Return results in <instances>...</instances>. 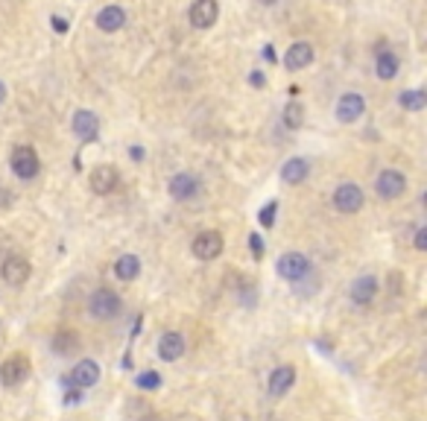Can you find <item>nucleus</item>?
Segmentation results:
<instances>
[{"instance_id": "1", "label": "nucleus", "mask_w": 427, "mask_h": 421, "mask_svg": "<svg viewBox=\"0 0 427 421\" xmlns=\"http://www.w3.org/2000/svg\"><path fill=\"white\" fill-rule=\"evenodd\" d=\"M121 295H117L111 287H100V290H94L91 292V299H88V313L94 316V319H100V322H106V319H114L117 313H121Z\"/></svg>"}, {"instance_id": "2", "label": "nucleus", "mask_w": 427, "mask_h": 421, "mask_svg": "<svg viewBox=\"0 0 427 421\" xmlns=\"http://www.w3.org/2000/svg\"><path fill=\"white\" fill-rule=\"evenodd\" d=\"M12 173L18 179H23V182H30V179H35L38 176V170H41V158H38V153L33 150L30 143H21V146H15L12 150Z\"/></svg>"}, {"instance_id": "3", "label": "nucleus", "mask_w": 427, "mask_h": 421, "mask_svg": "<svg viewBox=\"0 0 427 421\" xmlns=\"http://www.w3.org/2000/svg\"><path fill=\"white\" fill-rule=\"evenodd\" d=\"M278 275L284 278V281H293V284H299L301 278H307L311 275V261H307L301 252H284L281 258H278Z\"/></svg>"}, {"instance_id": "4", "label": "nucleus", "mask_w": 427, "mask_h": 421, "mask_svg": "<svg viewBox=\"0 0 427 421\" xmlns=\"http://www.w3.org/2000/svg\"><path fill=\"white\" fill-rule=\"evenodd\" d=\"M375 190H377L381 199L392 202V199H398V196H404L407 176H404V173H398V170H381V173H377V179H375Z\"/></svg>"}, {"instance_id": "5", "label": "nucleus", "mask_w": 427, "mask_h": 421, "mask_svg": "<svg viewBox=\"0 0 427 421\" xmlns=\"http://www.w3.org/2000/svg\"><path fill=\"white\" fill-rule=\"evenodd\" d=\"M223 246H226L223 234L214 231V229H208V231H199V234L194 237L191 252H194V258H199V261H214V258L223 255Z\"/></svg>"}, {"instance_id": "6", "label": "nucleus", "mask_w": 427, "mask_h": 421, "mask_svg": "<svg viewBox=\"0 0 427 421\" xmlns=\"http://www.w3.org/2000/svg\"><path fill=\"white\" fill-rule=\"evenodd\" d=\"M366 202V196H363V187L360 185H354V182H345L334 190V208L340 214H357Z\"/></svg>"}, {"instance_id": "7", "label": "nucleus", "mask_w": 427, "mask_h": 421, "mask_svg": "<svg viewBox=\"0 0 427 421\" xmlns=\"http://www.w3.org/2000/svg\"><path fill=\"white\" fill-rule=\"evenodd\" d=\"M33 275V266L27 258H21V255H9L4 263H0V278H4L6 284L12 287H21L23 281H30Z\"/></svg>"}, {"instance_id": "8", "label": "nucleus", "mask_w": 427, "mask_h": 421, "mask_svg": "<svg viewBox=\"0 0 427 421\" xmlns=\"http://www.w3.org/2000/svg\"><path fill=\"white\" fill-rule=\"evenodd\" d=\"M187 18H191V23L196 30H211L214 23H217V18H220V4H217V0H194Z\"/></svg>"}, {"instance_id": "9", "label": "nucleus", "mask_w": 427, "mask_h": 421, "mask_svg": "<svg viewBox=\"0 0 427 421\" xmlns=\"http://www.w3.org/2000/svg\"><path fill=\"white\" fill-rule=\"evenodd\" d=\"M27 375H30V360L23 354H15L0 366V381H4V386H21L27 381Z\"/></svg>"}, {"instance_id": "10", "label": "nucleus", "mask_w": 427, "mask_h": 421, "mask_svg": "<svg viewBox=\"0 0 427 421\" xmlns=\"http://www.w3.org/2000/svg\"><path fill=\"white\" fill-rule=\"evenodd\" d=\"M70 126H74L77 138H82L85 143H94V141H97V135H100V120H97V114L88 111V109H79L74 114V120H70Z\"/></svg>"}, {"instance_id": "11", "label": "nucleus", "mask_w": 427, "mask_h": 421, "mask_svg": "<svg viewBox=\"0 0 427 421\" xmlns=\"http://www.w3.org/2000/svg\"><path fill=\"white\" fill-rule=\"evenodd\" d=\"M366 111V100H363V94H343L340 97V103H337V120L340 123H354V120H360Z\"/></svg>"}, {"instance_id": "12", "label": "nucleus", "mask_w": 427, "mask_h": 421, "mask_svg": "<svg viewBox=\"0 0 427 421\" xmlns=\"http://www.w3.org/2000/svg\"><path fill=\"white\" fill-rule=\"evenodd\" d=\"M167 190H170L173 199L187 202V199H194V196L199 193V179L194 176V173H176V176L170 179V185H167Z\"/></svg>"}, {"instance_id": "13", "label": "nucleus", "mask_w": 427, "mask_h": 421, "mask_svg": "<svg viewBox=\"0 0 427 421\" xmlns=\"http://www.w3.org/2000/svg\"><path fill=\"white\" fill-rule=\"evenodd\" d=\"M100 366L94 363V360H79L77 366H74V371L67 375V383H74L77 389H88V386H94V383H100Z\"/></svg>"}, {"instance_id": "14", "label": "nucleus", "mask_w": 427, "mask_h": 421, "mask_svg": "<svg viewBox=\"0 0 427 421\" xmlns=\"http://www.w3.org/2000/svg\"><path fill=\"white\" fill-rule=\"evenodd\" d=\"M91 190L94 193H100V196H106V193H111L117 185H121V176H117V170L111 167V164H100V167H94L91 170Z\"/></svg>"}, {"instance_id": "15", "label": "nucleus", "mask_w": 427, "mask_h": 421, "mask_svg": "<svg viewBox=\"0 0 427 421\" xmlns=\"http://www.w3.org/2000/svg\"><path fill=\"white\" fill-rule=\"evenodd\" d=\"M314 62V47L307 41H296L287 47V53H284V67L287 70H301Z\"/></svg>"}, {"instance_id": "16", "label": "nucleus", "mask_w": 427, "mask_h": 421, "mask_svg": "<svg viewBox=\"0 0 427 421\" xmlns=\"http://www.w3.org/2000/svg\"><path fill=\"white\" fill-rule=\"evenodd\" d=\"M296 383V366H278L272 375H270V395L272 398H281V395H287Z\"/></svg>"}, {"instance_id": "17", "label": "nucleus", "mask_w": 427, "mask_h": 421, "mask_svg": "<svg viewBox=\"0 0 427 421\" xmlns=\"http://www.w3.org/2000/svg\"><path fill=\"white\" fill-rule=\"evenodd\" d=\"M351 302L354 305H369L375 295H377V278L375 275H360L351 281Z\"/></svg>"}, {"instance_id": "18", "label": "nucleus", "mask_w": 427, "mask_h": 421, "mask_svg": "<svg viewBox=\"0 0 427 421\" xmlns=\"http://www.w3.org/2000/svg\"><path fill=\"white\" fill-rule=\"evenodd\" d=\"M182 354H184V339H182V334H176V331L161 334V339H158V357L167 360V363H173V360H179Z\"/></svg>"}, {"instance_id": "19", "label": "nucleus", "mask_w": 427, "mask_h": 421, "mask_svg": "<svg viewBox=\"0 0 427 421\" xmlns=\"http://www.w3.org/2000/svg\"><path fill=\"white\" fill-rule=\"evenodd\" d=\"M97 27L103 33H117L126 27V12L121 6H103L100 15H97Z\"/></svg>"}, {"instance_id": "20", "label": "nucleus", "mask_w": 427, "mask_h": 421, "mask_svg": "<svg viewBox=\"0 0 427 421\" xmlns=\"http://www.w3.org/2000/svg\"><path fill=\"white\" fill-rule=\"evenodd\" d=\"M307 173H311V164H307L304 158H290L281 167V179L287 185H301L307 179Z\"/></svg>"}, {"instance_id": "21", "label": "nucleus", "mask_w": 427, "mask_h": 421, "mask_svg": "<svg viewBox=\"0 0 427 421\" xmlns=\"http://www.w3.org/2000/svg\"><path fill=\"white\" fill-rule=\"evenodd\" d=\"M138 272H140V261L135 255H123V258L114 261V275L121 281H135Z\"/></svg>"}, {"instance_id": "22", "label": "nucleus", "mask_w": 427, "mask_h": 421, "mask_svg": "<svg viewBox=\"0 0 427 421\" xmlns=\"http://www.w3.org/2000/svg\"><path fill=\"white\" fill-rule=\"evenodd\" d=\"M77 349H79V337H77L74 331H59V334H53V351H56L59 357L74 354Z\"/></svg>"}, {"instance_id": "23", "label": "nucleus", "mask_w": 427, "mask_h": 421, "mask_svg": "<svg viewBox=\"0 0 427 421\" xmlns=\"http://www.w3.org/2000/svg\"><path fill=\"white\" fill-rule=\"evenodd\" d=\"M375 73L381 80H395L398 77V67H401V62H398V56L395 53H389V50H384L381 56H377V62H375Z\"/></svg>"}, {"instance_id": "24", "label": "nucleus", "mask_w": 427, "mask_h": 421, "mask_svg": "<svg viewBox=\"0 0 427 421\" xmlns=\"http://www.w3.org/2000/svg\"><path fill=\"white\" fill-rule=\"evenodd\" d=\"M398 106L407 109V111H421L427 106V94L421 88H413V91H401L398 94Z\"/></svg>"}, {"instance_id": "25", "label": "nucleus", "mask_w": 427, "mask_h": 421, "mask_svg": "<svg viewBox=\"0 0 427 421\" xmlns=\"http://www.w3.org/2000/svg\"><path fill=\"white\" fill-rule=\"evenodd\" d=\"M301 123H304V106L301 103H287L284 106V126L287 129H301Z\"/></svg>"}, {"instance_id": "26", "label": "nucleus", "mask_w": 427, "mask_h": 421, "mask_svg": "<svg viewBox=\"0 0 427 421\" xmlns=\"http://www.w3.org/2000/svg\"><path fill=\"white\" fill-rule=\"evenodd\" d=\"M138 389H158L161 386V378H158V371H144V375H138Z\"/></svg>"}, {"instance_id": "27", "label": "nucleus", "mask_w": 427, "mask_h": 421, "mask_svg": "<svg viewBox=\"0 0 427 421\" xmlns=\"http://www.w3.org/2000/svg\"><path fill=\"white\" fill-rule=\"evenodd\" d=\"M275 208H278V205H275V202H270V205H267L264 211H260V222H264L267 229H270L272 222H275Z\"/></svg>"}, {"instance_id": "28", "label": "nucleus", "mask_w": 427, "mask_h": 421, "mask_svg": "<svg viewBox=\"0 0 427 421\" xmlns=\"http://www.w3.org/2000/svg\"><path fill=\"white\" fill-rule=\"evenodd\" d=\"M249 243H252V255H255L257 261L264 258V240H260V234H252V240H249Z\"/></svg>"}, {"instance_id": "29", "label": "nucleus", "mask_w": 427, "mask_h": 421, "mask_svg": "<svg viewBox=\"0 0 427 421\" xmlns=\"http://www.w3.org/2000/svg\"><path fill=\"white\" fill-rule=\"evenodd\" d=\"M416 249L418 252H424L427 249V229L421 226V229H416Z\"/></svg>"}, {"instance_id": "30", "label": "nucleus", "mask_w": 427, "mask_h": 421, "mask_svg": "<svg viewBox=\"0 0 427 421\" xmlns=\"http://www.w3.org/2000/svg\"><path fill=\"white\" fill-rule=\"evenodd\" d=\"M65 398H67V404H74V401L79 404V401H82V395H79V389H77V392H74V389H70V392L65 395Z\"/></svg>"}, {"instance_id": "31", "label": "nucleus", "mask_w": 427, "mask_h": 421, "mask_svg": "<svg viewBox=\"0 0 427 421\" xmlns=\"http://www.w3.org/2000/svg\"><path fill=\"white\" fill-rule=\"evenodd\" d=\"M4 103H6V85L0 82V106H4Z\"/></svg>"}, {"instance_id": "32", "label": "nucleus", "mask_w": 427, "mask_h": 421, "mask_svg": "<svg viewBox=\"0 0 427 421\" xmlns=\"http://www.w3.org/2000/svg\"><path fill=\"white\" fill-rule=\"evenodd\" d=\"M257 4H264V6H275L278 0H257Z\"/></svg>"}]
</instances>
